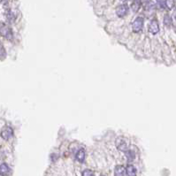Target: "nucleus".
Wrapping results in <instances>:
<instances>
[{
    "label": "nucleus",
    "instance_id": "f03ea898",
    "mask_svg": "<svg viewBox=\"0 0 176 176\" xmlns=\"http://www.w3.org/2000/svg\"><path fill=\"white\" fill-rule=\"evenodd\" d=\"M0 34L7 39H12L13 32L10 27H8L4 23H0Z\"/></svg>",
    "mask_w": 176,
    "mask_h": 176
},
{
    "label": "nucleus",
    "instance_id": "f3484780",
    "mask_svg": "<svg viewBox=\"0 0 176 176\" xmlns=\"http://www.w3.org/2000/svg\"><path fill=\"white\" fill-rule=\"evenodd\" d=\"M82 176H94V173L89 169H86V170L83 171Z\"/></svg>",
    "mask_w": 176,
    "mask_h": 176
},
{
    "label": "nucleus",
    "instance_id": "0eeeda50",
    "mask_svg": "<svg viewBox=\"0 0 176 176\" xmlns=\"http://www.w3.org/2000/svg\"><path fill=\"white\" fill-rule=\"evenodd\" d=\"M125 175V167L122 166H117L114 169V176Z\"/></svg>",
    "mask_w": 176,
    "mask_h": 176
},
{
    "label": "nucleus",
    "instance_id": "20e7f679",
    "mask_svg": "<svg viewBox=\"0 0 176 176\" xmlns=\"http://www.w3.org/2000/svg\"><path fill=\"white\" fill-rule=\"evenodd\" d=\"M13 135V131L10 126H5L3 128L2 132H1V136L3 139L4 140H9Z\"/></svg>",
    "mask_w": 176,
    "mask_h": 176
},
{
    "label": "nucleus",
    "instance_id": "9b49d317",
    "mask_svg": "<svg viewBox=\"0 0 176 176\" xmlns=\"http://www.w3.org/2000/svg\"><path fill=\"white\" fill-rule=\"evenodd\" d=\"M140 7H141V2H140L139 0H135V1L132 4V5H131V8H132V10H133L135 13H136V12L140 9Z\"/></svg>",
    "mask_w": 176,
    "mask_h": 176
},
{
    "label": "nucleus",
    "instance_id": "39448f33",
    "mask_svg": "<svg viewBox=\"0 0 176 176\" xmlns=\"http://www.w3.org/2000/svg\"><path fill=\"white\" fill-rule=\"evenodd\" d=\"M149 32L152 35H156L159 32V25L157 20H152L149 25Z\"/></svg>",
    "mask_w": 176,
    "mask_h": 176
},
{
    "label": "nucleus",
    "instance_id": "9d476101",
    "mask_svg": "<svg viewBox=\"0 0 176 176\" xmlns=\"http://www.w3.org/2000/svg\"><path fill=\"white\" fill-rule=\"evenodd\" d=\"M75 157H76V159H77L79 162L82 163V162L84 161V159H85V151H84V150H82V149L79 150L78 152L76 153Z\"/></svg>",
    "mask_w": 176,
    "mask_h": 176
},
{
    "label": "nucleus",
    "instance_id": "f8f14e48",
    "mask_svg": "<svg viewBox=\"0 0 176 176\" xmlns=\"http://www.w3.org/2000/svg\"><path fill=\"white\" fill-rule=\"evenodd\" d=\"M172 22H173V21H172V18L170 17V15L166 14L165 17H164V24H165V26H166V27H171Z\"/></svg>",
    "mask_w": 176,
    "mask_h": 176
},
{
    "label": "nucleus",
    "instance_id": "f257e3e1",
    "mask_svg": "<svg viewBox=\"0 0 176 176\" xmlns=\"http://www.w3.org/2000/svg\"><path fill=\"white\" fill-rule=\"evenodd\" d=\"M143 27V19L142 17H137L132 23V29L135 33H139Z\"/></svg>",
    "mask_w": 176,
    "mask_h": 176
},
{
    "label": "nucleus",
    "instance_id": "2eb2a0df",
    "mask_svg": "<svg viewBox=\"0 0 176 176\" xmlns=\"http://www.w3.org/2000/svg\"><path fill=\"white\" fill-rule=\"evenodd\" d=\"M157 1V4L158 5L159 8L161 9H165L166 8V2L165 0H156Z\"/></svg>",
    "mask_w": 176,
    "mask_h": 176
},
{
    "label": "nucleus",
    "instance_id": "6e6552de",
    "mask_svg": "<svg viewBox=\"0 0 176 176\" xmlns=\"http://www.w3.org/2000/svg\"><path fill=\"white\" fill-rule=\"evenodd\" d=\"M126 173L127 176H136V169L134 166L128 165L126 168Z\"/></svg>",
    "mask_w": 176,
    "mask_h": 176
},
{
    "label": "nucleus",
    "instance_id": "7ed1b4c3",
    "mask_svg": "<svg viewBox=\"0 0 176 176\" xmlns=\"http://www.w3.org/2000/svg\"><path fill=\"white\" fill-rule=\"evenodd\" d=\"M116 147L118 148V150H120L121 151H127V144H126V140L123 137H118L116 139Z\"/></svg>",
    "mask_w": 176,
    "mask_h": 176
},
{
    "label": "nucleus",
    "instance_id": "4468645a",
    "mask_svg": "<svg viewBox=\"0 0 176 176\" xmlns=\"http://www.w3.org/2000/svg\"><path fill=\"white\" fill-rule=\"evenodd\" d=\"M166 2V7L169 10L173 9L175 7V0H165Z\"/></svg>",
    "mask_w": 176,
    "mask_h": 176
},
{
    "label": "nucleus",
    "instance_id": "dca6fc26",
    "mask_svg": "<svg viewBox=\"0 0 176 176\" xmlns=\"http://www.w3.org/2000/svg\"><path fill=\"white\" fill-rule=\"evenodd\" d=\"M5 54H6V52H5L4 48L2 45H0V58H1V59L4 58H5V56H6Z\"/></svg>",
    "mask_w": 176,
    "mask_h": 176
},
{
    "label": "nucleus",
    "instance_id": "6ab92c4d",
    "mask_svg": "<svg viewBox=\"0 0 176 176\" xmlns=\"http://www.w3.org/2000/svg\"><path fill=\"white\" fill-rule=\"evenodd\" d=\"M175 19H176V12H175Z\"/></svg>",
    "mask_w": 176,
    "mask_h": 176
},
{
    "label": "nucleus",
    "instance_id": "423d86ee",
    "mask_svg": "<svg viewBox=\"0 0 176 176\" xmlns=\"http://www.w3.org/2000/svg\"><path fill=\"white\" fill-rule=\"evenodd\" d=\"M127 12H128V6H127V4H126L118 6L117 9H116V14L119 17H121V18L124 17L126 13H127Z\"/></svg>",
    "mask_w": 176,
    "mask_h": 176
},
{
    "label": "nucleus",
    "instance_id": "ddd939ff",
    "mask_svg": "<svg viewBox=\"0 0 176 176\" xmlns=\"http://www.w3.org/2000/svg\"><path fill=\"white\" fill-rule=\"evenodd\" d=\"M125 153H126V157L128 161H132V160L135 159V153L132 151H128L127 150L126 151H125Z\"/></svg>",
    "mask_w": 176,
    "mask_h": 176
},
{
    "label": "nucleus",
    "instance_id": "a211bd4d",
    "mask_svg": "<svg viewBox=\"0 0 176 176\" xmlns=\"http://www.w3.org/2000/svg\"><path fill=\"white\" fill-rule=\"evenodd\" d=\"M121 1H123V2H126V1H128V0H121Z\"/></svg>",
    "mask_w": 176,
    "mask_h": 176
},
{
    "label": "nucleus",
    "instance_id": "1a4fd4ad",
    "mask_svg": "<svg viewBox=\"0 0 176 176\" xmlns=\"http://www.w3.org/2000/svg\"><path fill=\"white\" fill-rule=\"evenodd\" d=\"M9 172H10V168L6 164L3 163L0 165V175H7L9 174Z\"/></svg>",
    "mask_w": 176,
    "mask_h": 176
}]
</instances>
